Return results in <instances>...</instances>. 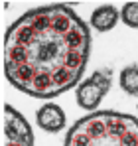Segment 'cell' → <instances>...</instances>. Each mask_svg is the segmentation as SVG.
<instances>
[{"mask_svg":"<svg viewBox=\"0 0 138 146\" xmlns=\"http://www.w3.org/2000/svg\"><path fill=\"white\" fill-rule=\"evenodd\" d=\"M91 53L87 24L65 4L34 8L4 36V75L36 99H53L81 83Z\"/></svg>","mask_w":138,"mask_h":146,"instance_id":"obj_1","label":"cell"},{"mask_svg":"<svg viewBox=\"0 0 138 146\" xmlns=\"http://www.w3.org/2000/svg\"><path fill=\"white\" fill-rule=\"evenodd\" d=\"M63 146H138V119L115 111L91 113L67 130Z\"/></svg>","mask_w":138,"mask_h":146,"instance_id":"obj_2","label":"cell"},{"mask_svg":"<svg viewBox=\"0 0 138 146\" xmlns=\"http://www.w3.org/2000/svg\"><path fill=\"white\" fill-rule=\"evenodd\" d=\"M111 89V75L107 71H95L83 83H77V105L85 111H95L103 97Z\"/></svg>","mask_w":138,"mask_h":146,"instance_id":"obj_3","label":"cell"},{"mask_svg":"<svg viewBox=\"0 0 138 146\" xmlns=\"http://www.w3.org/2000/svg\"><path fill=\"white\" fill-rule=\"evenodd\" d=\"M4 134L8 140H34L30 122L12 105H4Z\"/></svg>","mask_w":138,"mask_h":146,"instance_id":"obj_4","label":"cell"},{"mask_svg":"<svg viewBox=\"0 0 138 146\" xmlns=\"http://www.w3.org/2000/svg\"><path fill=\"white\" fill-rule=\"evenodd\" d=\"M36 119H38L40 128H44L46 132H59V130L65 128V113L55 103H46L38 111Z\"/></svg>","mask_w":138,"mask_h":146,"instance_id":"obj_5","label":"cell"},{"mask_svg":"<svg viewBox=\"0 0 138 146\" xmlns=\"http://www.w3.org/2000/svg\"><path fill=\"white\" fill-rule=\"evenodd\" d=\"M118 22V10H116L113 4H105V6H99L97 10H93L91 14V26L99 32H109L113 30Z\"/></svg>","mask_w":138,"mask_h":146,"instance_id":"obj_6","label":"cell"},{"mask_svg":"<svg viewBox=\"0 0 138 146\" xmlns=\"http://www.w3.org/2000/svg\"><path fill=\"white\" fill-rule=\"evenodd\" d=\"M120 87L128 95H138V65H128L120 71Z\"/></svg>","mask_w":138,"mask_h":146,"instance_id":"obj_7","label":"cell"},{"mask_svg":"<svg viewBox=\"0 0 138 146\" xmlns=\"http://www.w3.org/2000/svg\"><path fill=\"white\" fill-rule=\"evenodd\" d=\"M122 22L130 28H138V2H126L122 6V12L118 14Z\"/></svg>","mask_w":138,"mask_h":146,"instance_id":"obj_8","label":"cell"},{"mask_svg":"<svg viewBox=\"0 0 138 146\" xmlns=\"http://www.w3.org/2000/svg\"><path fill=\"white\" fill-rule=\"evenodd\" d=\"M6 146H34V140H8Z\"/></svg>","mask_w":138,"mask_h":146,"instance_id":"obj_9","label":"cell"}]
</instances>
